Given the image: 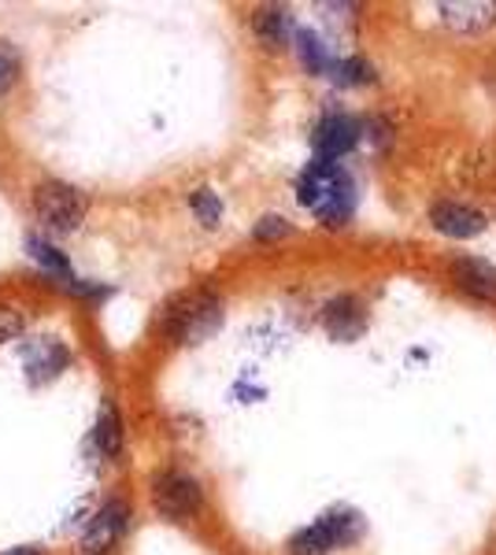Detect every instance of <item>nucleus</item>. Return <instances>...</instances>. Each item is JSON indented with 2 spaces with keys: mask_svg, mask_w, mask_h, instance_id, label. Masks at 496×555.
Instances as JSON below:
<instances>
[{
  "mask_svg": "<svg viewBox=\"0 0 496 555\" xmlns=\"http://www.w3.org/2000/svg\"><path fill=\"white\" fill-rule=\"evenodd\" d=\"M20 330H23V315L20 311H0V345L4 341H12V337H20Z\"/></svg>",
  "mask_w": 496,
  "mask_h": 555,
  "instance_id": "21",
  "label": "nucleus"
},
{
  "mask_svg": "<svg viewBox=\"0 0 496 555\" xmlns=\"http://www.w3.org/2000/svg\"><path fill=\"white\" fill-rule=\"evenodd\" d=\"M252 30H256V38L267 44V49H282L285 41H290L293 34V15L290 8H259L256 15H252Z\"/></svg>",
  "mask_w": 496,
  "mask_h": 555,
  "instance_id": "12",
  "label": "nucleus"
},
{
  "mask_svg": "<svg viewBox=\"0 0 496 555\" xmlns=\"http://www.w3.org/2000/svg\"><path fill=\"white\" fill-rule=\"evenodd\" d=\"M322 326H327L338 341H352V337L364 334V308L352 297H338L322 311Z\"/></svg>",
  "mask_w": 496,
  "mask_h": 555,
  "instance_id": "11",
  "label": "nucleus"
},
{
  "mask_svg": "<svg viewBox=\"0 0 496 555\" xmlns=\"http://www.w3.org/2000/svg\"><path fill=\"white\" fill-rule=\"evenodd\" d=\"M441 20L456 34H482L496 26V4L489 0H463V4H441Z\"/></svg>",
  "mask_w": 496,
  "mask_h": 555,
  "instance_id": "9",
  "label": "nucleus"
},
{
  "mask_svg": "<svg viewBox=\"0 0 496 555\" xmlns=\"http://www.w3.org/2000/svg\"><path fill=\"white\" fill-rule=\"evenodd\" d=\"M364 138V127H359L352 115L345 112H330L315 122V133H311V149H315V159H327V164H338L341 156H348L352 149L359 145Z\"/></svg>",
  "mask_w": 496,
  "mask_h": 555,
  "instance_id": "5",
  "label": "nucleus"
},
{
  "mask_svg": "<svg viewBox=\"0 0 496 555\" xmlns=\"http://www.w3.org/2000/svg\"><path fill=\"white\" fill-rule=\"evenodd\" d=\"M130 518L133 515H130V507H126L123 500H107L101 512L89 518V526H86V533H82V548L89 555L115 548V544H119L123 537H126V530H130Z\"/></svg>",
  "mask_w": 496,
  "mask_h": 555,
  "instance_id": "6",
  "label": "nucleus"
},
{
  "mask_svg": "<svg viewBox=\"0 0 496 555\" xmlns=\"http://www.w3.org/2000/svg\"><path fill=\"white\" fill-rule=\"evenodd\" d=\"M293 227L282 219V215H264V219L252 227V237L256 241H278V237H290Z\"/></svg>",
  "mask_w": 496,
  "mask_h": 555,
  "instance_id": "19",
  "label": "nucleus"
},
{
  "mask_svg": "<svg viewBox=\"0 0 496 555\" xmlns=\"http://www.w3.org/2000/svg\"><path fill=\"white\" fill-rule=\"evenodd\" d=\"M430 227L445 237H456V241H467V237H478L485 230V215L471 208L463 201H437L430 208Z\"/></svg>",
  "mask_w": 496,
  "mask_h": 555,
  "instance_id": "7",
  "label": "nucleus"
},
{
  "mask_svg": "<svg viewBox=\"0 0 496 555\" xmlns=\"http://www.w3.org/2000/svg\"><path fill=\"white\" fill-rule=\"evenodd\" d=\"M4 555H49V552L38 548V544H23V548H12V552H4Z\"/></svg>",
  "mask_w": 496,
  "mask_h": 555,
  "instance_id": "22",
  "label": "nucleus"
},
{
  "mask_svg": "<svg viewBox=\"0 0 496 555\" xmlns=\"http://www.w3.org/2000/svg\"><path fill=\"white\" fill-rule=\"evenodd\" d=\"M34 215H38L41 230H49V234H56V237H67L82 227L86 196L82 190H75V185H67V182H41L38 190H34Z\"/></svg>",
  "mask_w": 496,
  "mask_h": 555,
  "instance_id": "3",
  "label": "nucleus"
},
{
  "mask_svg": "<svg viewBox=\"0 0 496 555\" xmlns=\"http://www.w3.org/2000/svg\"><path fill=\"white\" fill-rule=\"evenodd\" d=\"M189 208H193L196 222H201L204 230H215L222 222V201H219V193L207 190V185L189 193Z\"/></svg>",
  "mask_w": 496,
  "mask_h": 555,
  "instance_id": "17",
  "label": "nucleus"
},
{
  "mask_svg": "<svg viewBox=\"0 0 496 555\" xmlns=\"http://www.w3.org/2000/svg\"><path fill=\"white\" fill-rule=\"evenodd\" d=\"M23 363H26V371H30L34 382H49L71 363V352L56 341V337H41V341L23 348Z\"/></svg>",
  "mask_w": 496,
  "mask_h": 555,
  "instance_id": "10",
  "label": "nucleus"
},
{
  "mask_svg": "<svg viewBox=\"0 0 496 555\" xmlns=\"http://www.w3.org/2000/svg\"><path fill=\"white\" fill-rule=\"evenodd\" d=\"M296 56H301V64L308 75H327V70H333V60H330V49L327 41L319 38V34L311 30H296Z\"/></svg>",
  "mask_w": 496,
  "mask_h": 555,
  "instance_id": "16",
  "label": "nucleus"
},
{
  "mask_svg": "<svg viewBox=\"0 0 496 555\" xmlns=\"http://www.w3.org/2000/svg\"><path fill=\"white\" fill-rule=\"evenodd\" d=\"M152 507H156L164 518H193L196 512L204 507V489L193 474H182V470H164L152 478Z\"/></svg>",
  "mask_w": 496,
  "mask_h": 555,
  "instance_id": "4",
  "label": "nucleus"
},
{
  "mask_svg": "<svg viewBox=\"0 0 496 555\" xmlns=\"http://www.w3.org/2000/svg\"><path fill=\"white\" fill-rule=\"evenodd\" d=\"M338 537H333V530L327 526V518H315L311 526H304L301 533L290 537V555H330L338 552Z\"/></svg>",
  "mask_w": 496,
  "mask_h": 555,
  "instance_id": "15",
  "label": "nucleus"
},
{
  "mask_svg": "<svg viewBox=\"0 0 496 555\" xmlns=\"http://www.w3.org/2000/svg\"><path fill=\"white\" fill-rule=\"evenodd\" d=\"M296 201L327 227H345L356 211V182L341 164L311 159L304 175L296 178Z\"/></svg>",
  "mask_w": 496,
  "mask_h": 555,
  "instance_id": "1",
  "label": "nucleus"
},
{
  "mask_svg": "<svg viewBox=\"0 0 496 555\" xmlns=\"http://www.w3.org/2000/svg\"><path fill=\"white\" fill-rule=\"evenodd\" d=\"M26 253H30L34 263L41 267L49 278H56V282L67 289L71 282H78V274H75V267H71V259L60 253L56 245H49V241H41V237H26Z\"/></svg>",
  "mask_w": 496,
  "mask_h": 555,
  "instance_id": "13",
  "label": "nucleus"
},
{
  "mask_svg": "<svg viewBox=\"0 0 496 555\" xmlns=\"http://www.w3.org/2000/svg\"><path fill=\"white\" fill-rule=\"evenodd\" d=\"M93 444L104 460H115V455L123 452V418H119V408H115L112 400H104L101 411H97Z\"/></svg>",
  "mask_w": 496,
  "mask_h": 555,
  "instance_id": "14",
  "label": "nucleus"
},
{
  "mask_svg": "<svg viewBox=\"0 0 496 555\" xmlns=\"http://www.w3.org/2000/svg\"><path fill=\"white\" fill-rule=\"evenodd\" d=\"M453 282L459 293L482 300V304H496V267L485 263L478 256H456L453 259Z\"/></svg>",
  "mask_w": 496,
  "mask_h": 555,
  "instance_id": "8",
  "label": "nucleus"
},
{
  "mask_svg": "<svg viewBox=\"0 0 496 555\" xmlns=\"http://www.w3.org/2000/svg\"><path fill=\"white\" fill-rule=\"evenodd\" d=\"M333 78H338L341 86H367V82H374V67L359 56H348L333 64Z\"/></svg>",
  "mask_w": 496,
  "mask_h": 555,
  "instance_id": "18",
  "label": "nucleus"
},
{
  "mask_svg": "<svg viewBox=\"0 0 496 555\" xmlns=\"http://www.w3.org/2000/svg\"><path fill=\"white\" fill-rule=\"evenodd\" d=\"M15 78H20V52H15L8 41H0V93L12 89Z\"/></svg>",
  "mask_w": 496,
  "mask_h": 555,
  "instance_id": "20",
  "label": "nucleus"
},
{
  "mask_svg": "<svg viewBox=\"0 0 496 555\" xmlns=\"http://www.w3.org/2000/svg\"><path fill=\"white\" fill-rule=\"evenodd\" d=\"M227 304L212 289H189L160 311V330L175 345H201L222 326Z\"/></svg>",
  "mask_w": 496,
  "mask_h": 555,
  "instance_id": "2",
  "label": "nucleus"
}]
</instances>
